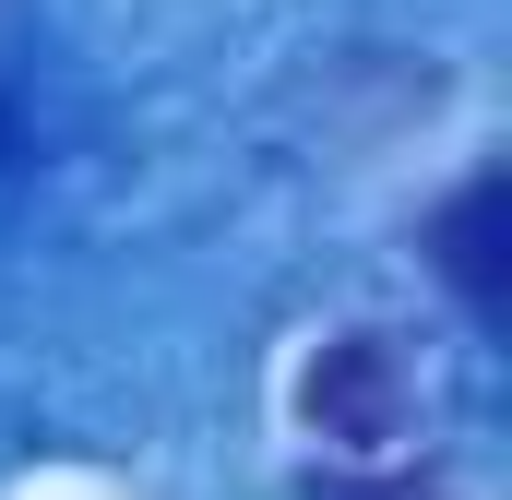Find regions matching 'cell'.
<instances>
[{"label": "cell", "instance_id": "1", "mask_svg": "<svg viewBox=\"0 0 512 500\" xmlns=\"http://www.w3.org/2000/svg\"><path fill=\"white\" fill-rule=\"evenodd\" d=\"M298 417L334 441V453H393L417 429V381H405V346L393 334H334L310 370H298Z\"/></svg>", "mask_w": 512, "mask_h": 500}, {"label": "cell", "instance_id": "2", "mask_svg": "<svg viewBox=\"0 0 512 500\" xmlns=\"http://www.w3.org/2000/svg\"><path fill=\"white\" fill-rule=\"evenodd\" d=\"M501 227H512V179H501V167H477V179L429 215V262H441V286L465 298L477 334L501 322Z\"/></svg>", "mask_w": 512, "mask_h": 500}]
</instances>
